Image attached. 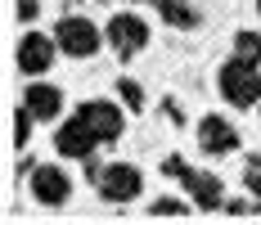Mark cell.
I'll return each mask as SVG.
<instances>
[{
    "label": "cell",
    "instance_id": "obj_11",
    "mask_svg": "<svg viewBox=\"0 0 261 225\" xmlns=\"http://www.w3.org/2000/svg\"><path fill=\"white\" fill-rule=\"evenodd\" d=\"M23 104L36 113V122H54V117L63 113V90L50 86V81H32L27 95H23Z\"/></svg>",
    "mask_w": 261,
    "mask_h": 225
},
{
    "label": "cell",
    "instance_id": "obj_7",
    "mask_svg": "<svg viewBox=\"0 0 261 225\" xmlns=\"http://www.w3.org/2000/svg\"><path fill=\"white\" fill-rule=\"evenodd\" d=\"M54 50H59V41H54V36L27 32L23 41H18V72H27V77H41V72H50V63H54Z\"/></svg>",
    "mask_w": 261,
    "mask_h": 225
},
{
    "label": "cell",
    "instance_id": "obj_19",
    "mask_svg": "<svg viewBox=\"0 0 261 225\" xmlns=\"http://www.w3.org/2000/svg\"><path fill=\"white\" fill-rule=\"evenodd\" d=\"M36 14H41V0H18V18L23 23H32Z\"/></svg>",
    "mask_w": 261,
    "mask_h": 225
},
{
    "label": "cell",
    "instance_id": "obj_17",
    "mask_svg": "<svg viewBox=\"0 0 261 225\" xmlns=\"http://www.w3.org/2000/svg\"><path fill=\"white\" fill-rule=\"evenodd\" d=\"M189 207H194V203H180V198H158L149 212H153V216H185Z\"/></svg>",
    "mask_w": 261,
    "mask_h": 225
},
{
    "label": "cell",
    "instance_id": "obj_8",
    "mask_svg": "<svg viewBox=\"0 0 261 225\" xmlns=\"http://www.w3.org/2000/svg\"><path fill=\"white\" fill-rule=\"evenodd\" d=\"M198 149L212 153V158H225V153L239 149V131L225 117H216V113H207L203 122H198Z\"/></svg>",
    "mask_w": 261,
    "mask_h": 225
},
{
    "label": "cell",
    "instance_id": "obj_4",
    "mask_svg": "<svg viewBox=\"0 0 261 225\" xmlns=\"http://www.w3.org/2000/svg\"><path fill=\"white\" fill-rule=\"evenodd\" d=\"M126 104H113V99H86L77 108V117L95 135H99V144H113V140H122V131H126V113H122Z\"/></svg>",
    "mask_w": 261,
    "mask_h": 225
},
{
    "label": "cell",
    "instance_id": "obj_5",
    "mask_svg": "<svg viewBox=\"0 0 261 225\" xmlns=\"http://www.w3.org/2000/svg\"><path fill=\"white\" fill-rule=\"evenodd\" d=\"M95 185H99V198L104 203H130V198H140V189H144V171L130 167V162H113V167H104L95 176Z\"/></svg>",
    "mask_w": 261,
    "mask_h": 225
},
{
    "label": "cell",
    "instance_id": "obj_18",
    "mask_svg": "<svg viewBox=\"0 0 261 225\" xmlns=\"http://www.w3.org/2000/svg\"><path fill=\"white\" fill-rule=\"evenodd\" d=\"M162 176H171V180H185V176H189V162H185L180 153H176V158H162Z\"/></svg>",
    "mask_w": 261,
    "mask_h": 225
},
{
    "label": "cell",
    "instance_id": "obj_1",
    "mask_svg": "<svg viewBox=\"0 0 261 225\" xmlns=\"http://www.w3.org/2000/svg\"><path fill=\"white\" fill-rule=\"evenodd\" d=\"M216 86H221L225 104H234V108L261 104V72H257V63H248V59H239V54L216 72Z\"/></svg>",
    "mask_w": 261,
    "mask_h": 225
},
{
    "label": "cell",
    "instance_id": "obj_14",
    "mask_svg": "<svg viewBox=\"0 0 261 225\" xmlns=\"http://www.w3.org/2000/svg\"><path fill=\"white\" fill-rule=\"evenodd\" d=\"M117 95H122V104H126L130 113H140V108H144V86H140V81H130V77L117 81Z\"/></svg>",
    "mask_w": 261,
    "mask_h": 225
},
{
    "label": "cell",
    "instance_id": "obj_12",
    "mask_svg": "<svg viewBox=\"0 0 261 225\" xmlns=\"http://www.w3.org/2000/svg\"><path fill=\"white\" fill-rule=\"evenodd\" d=\"M153 5H158V18L167 27H180V32L198 27V9H194L189 0H153Z\"/></svg>",
    "mask_w": 261,
    "mask_h": 225
},
{
    "label": "cell",
    "instance_id": "obj_15",
    "mask_svg": "<svg viewBox=\"0 0 261 225\" xmlns=\"http://www.w3.org/2000/svg\"><path fill=\"white\" fill-rule=\"evenodd\" d=\"M32 122H36V113L23 104V108L14 113V149H23V144H27V135H32Z\"/></svg>",
    "mask_w": 261,
    "mask_h": 225
},
{
    "label": "cell",
    "instance_id": "obj_6",
    "mask_svg": "<svg viewBox=\"0 0 261 225\" xmlns=\"http://www.w3.org/2000/svg\"><path fill=\"white\" fill-rule=\"evenodd\" d=\"M32 198L41 203V207H63V203L72 198V176L63 171V167H32Z\"/></svg>",
    "mask_w": 261,
    "mask_h": 225
},
{
    "label": "cell",
    "instance_id": "obj_10",
    "mask_svg": "<svg viewBox=\"0 0 261 225\" xmlns=\"http://www.w3.org/2000/svg\"><path fill=\"white\" fill-rule=\"evenodd\" d=\"M180 185L189 189V203H194V207H203V212H216V207H225V185H221L212 171H189Z\"/></svg>",
    "mask_w": 261,
    "mask_h": 225
},
{
    "label": "cell",
    "instance_id": "obj_3",
    "mask_svg": "<svg viewBox=\"0 0 261 225\" xmlns=\"http://www.w3.org/2000/svg\"><path fill=\"white\" fill-rule=\"evenodd\" d=\"M104 41H108V50L117 54V59H135V54L149 45V23L140 14H113L108 27H104Z\"/></svg>",
    "mask_w": 261,
    "mask_h": 225
},
{
    "label": "cell",
    "instance_id": "obj_16",
    "mask_svg": "<svg viewBox=\"0 0 261 225\" xmlns=\"http://www.w3.org/2000/svg\"><path fill=\"white\" fill-rule=\"evenodd\" d=\"M243 185L252 189V198H257V207H261V153L248 158V167H243Z\"/></svg>",
    "mask_w": 261,
    "mask_h": 225
},
{
    "label": "cell",
    "instance_id": "obj_13",
    "mask_svg": "<svg viewBox=\"0 0 261 225\" xmlns=\"http://www.w3.org/2000/svg\"><path fill=\"white\" fill-rule=\"evenodd\" d=\"M234 54L261 68V32H234Z\"/></svg>",
    "mask_w": 261,
    "mask_h": 225
},
{
    "label": "cell",
    "instance_id": "obj_9",
    "mask_svg": "<svg viewBox=\"0 0 261 225\" xmlns=\"http://www.w3.org/2000/svg\"><path fill=\"white\" fill-rule=\"evenodd\" d=\"M95 144H99V135L81 122V117H68V122L54 131V149L63 153V158H90Z\"/></svg>",
    "mask_w": 261,
    "mask_h": 225
},
{
    "label": "cell",
    "instance_id": "obj_2",
    "mask_svg": "<svg viewBox=\"0 0 261 225\" xmlns=\"http://www.w3.org/2000/svg\"><path fill=\"white\" fill-rule=\"evenodd\" d=\"M54 41H59V50L68 54V59H90V54L99 50V27L90 23V18H81V14H63L59 27H54Z\"/></svg>",
    "mask_w": 261,
    "mask_h": 225
},
{
    "label": "cell",
    "instance_id": "obj_22",
    "mask_svg": "<svg viewBox=\"0 0 261 225\" xmlns=\"http://www.w3.org/2000/svg\"><path fill=\"white\" fill-rule=\"evenodd\" d=\"M257 9H261V0H257Z\"/></svg>",
    "mask_w": 261,
    "mask_h": 225
},
{
    "label": "cell",
    "instance_id": "obj_21",
    "mask_svg": "<svg viewBox=\"0 0 261 225\" xmlns=\"http://www.w3.org/2000/svg\"><path fill=\"white\" fill-rule=\"evenodd\" d=\"M86 5H104V0H86Z\"/></svg>",
    "mask_w": 261,
    "mask_h": 225
},
{
    "label": "cell",
    "instance_id": "obj_20",
    "mask_svg": "<svg viewBox=\"0 0 261 225\" xmlns=\"http://www.w3.org/2000/svg\"><path fill=\"white\" fill-rule=\"evenodd\" d=\"M162 113H167V117H171L176 126L185 122V113H180V104H176V99H167V104H162Z\"/></svg>",
    "mask_w": 261,
    "mask_h": 225
}]
</instances>
